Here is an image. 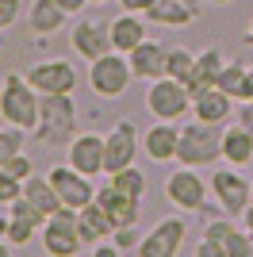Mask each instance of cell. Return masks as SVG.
Listing matches in <instances>:
<instances>
[{
    "mask_svg": "<svg viewBox=\"0 0 253 257\" xmlns=\"http://www.w3.org/2000/svg\"><path fill=\"white\" fill-rule=\"evenodd\" d=\"M20 192H23V181H20V177H12V173L0 165V207H8Z\"/></svg>",
    "mask_w": 253,
    "mask_h": 257,
    "instance_id": "f546056e",
    "label": "cell"
},
{
    "mask_svg": "<svg viewBox=\"0 0 253 257\" xmlns=\"http://www.w3.org/2000/svg\"><path fill=\"white\" fill-rule=\"evenodd\" d=\"M4 169H8L12 177H20V181H27V177L35 173V165H31V158H27V154H16L12 161H4Z\"/></svg>",
    "mask_w": 253,
    "mask_h": 257,
    "instance_id": "1f68e13d",
    "label": "cell"
},
{
    "mask_svg": "<svg viewBox=\"0 0 253 257\" xmlns=\"http://www.w3.org/2000/svg\"><path fill=\"white\" fill-rule=\"evenodd\" d=\"M184 4H192V8H200V0H184Z\"/></svg>",
    "mask_w": 253,
    "mask_h": 257,
    "instance_id": "60d3db41",
    "label": "cell"
},
{
    "mask_svg": "<svg viewBox=\"0 0 253 257\" xmlns=\"http://www.w3.org/2000/svg\"><path fill=\"white\" fill-rule=\"evenodd\" d=\"M146 23L138 20V12H123V16H115L111 20V43H115L119 54H131L138 43H146Z\"/></svg>",
    "mask_w": 253,
    "mask_h": 257,
    "instance_id": "7402d4cb",
    "label": "cell"
},
{
    "mask_svg": "<svg viewBox=\"0 0 253 257\" xmlns=\"http://www.w3.org/2000/svg\"><path fill=\"white\" fill-rule=\"evenodd\" d=\"M222 50L219 46H207V50H200L196 54V69H192V77H188V92L192 96H200L203 88H215L219 85V73H222Z\"/></svg>",
    "mask_w": 253,
    "mask_h": 257,
    "instance_id": "ffe728a7",
    "label": "cell"
},
{
    "mask_svg": "<svg viewBox=\"0 0 253 257\" xmlns=\"http://www.w3.org/2000/svg\"><path fill=\"white\" fill-rule=\"evenodd\" d=\"M12 253V242H8V238H0V257H8Z\"/></svg>",
    "mask_w": 253,
    "mask_h": 257,
    "instance_id": "74e56055",
    "label": "cell"
},
{
    "mask_svg": "<svg viewBox=\"0 0 253 257\" xmlns=\"http://www.w3.org/2000/svg\"><path fill=\"white\" fill-rule=\"evenodd\" d=\"M192 115L203 123H215V127H226V119H234V96L222 92L219 85L203 88L200 96H192Z\"/></svg>",
    "mask_w": 253,
    "mask_h": 257,
    "instance_id": "2e32d148",
    "label": "cell"
},
{
    "mask_svg": "<svg viewBox=\"0 0 253 257\" xmlns=\"http://www.w3.org/2000/svg\"><path fill=\"white\" fill-rule=\"evenodd\" d=\"M211 4H230V0H211Z\"/></svg>",
    "mask_w": 253,
    "mask_h": 257,
    "instance_id": "b9f144b4",
    "label": "cell"
},
{
    "mask_svg": "<svg viewBox=\"0 0 253 257\" xmlns=\"http://www.w3.org/2000/svg\"><path fill=\"white\" fill-rule=\"evenodd\" d=\"M196 16H200V8H192L184 0H154L146 8V20L158 27H188Z\"/></svg>",
    "mask_w": 253,
    "mask_h": 257,
    "instance_id": "44dd1931",
    "label": "cell"
},
{
    "mask_svg": "<svg viewBox=\"0 0 253 257\" xmlns=\"http://www.w3.org/2000/svg\"><path fill=\"white\" fill-rule=\"evenodd\" d=\"M219 158H222V127L203 123V119L180 127V146H177L180 165L200 169V165H211V161H219Z\"/></svg>",
    "mask_w": 253,
    "mask_h": 257,
    "instance_id": "3957f363",
    "label": "cell"
},
{
    "mask_svg": "<svg viewBox=\"0 0 253 257\" xmlns=\"http://www.w3.org/2000/svg\"><path fill=\"white\" fill-rule=\"evenodd\" d=\"M69 165L88 177L104 173V135H73L69 139Z\"/></svg>",
    "mask_w": 253,
    "mask_h": 257,
    "instance_id": "9a60e30c",
    "label": "cell"
},
{
    "mask_svg": "<svg viewBox=\"0 0 253 257\" xmlns=\"http://www.w3.org/2000/svg\"><path fill=\"white\" fill-rule=\"evenodd\" d=\"M184 238H188V226H184V219H161L150 234H142V242H138L135 253L142 257H177L180 249H184Z\"/></svg>",
    "mask_w": 253,
    "mask_h": 257,
    "instance_id": "30bf717a",
    "label": "cell"
},
{
    "mask_svg": "<svg viewBox=\"0 0 253 257\" xmlns=\"http://www.w3.org/2000/svg\"><path fill=\"white\" fill-rule=\"evenodd\" d=\"M92 4H104V0H92Z\"/></svg>",
    "mask_w": 253,
    "mask_h": 257,
    "instance_id": "7bdbcfd3",
    "label": "cell"
},
{
    "mask_svg": "<svg viewBox=\"0 0 253 257\" xmlns=\"http://www.w3.org/2000/svg\"><path fill=\"white\" fill-rule=\"evenodd\" d=\"M20 8H23L20 0H0V31H8L12 23L20 20Z\"/></svg>",
    "mask_w": 253,
    "mask_h": 257,
    "instance_id": "d6a6232c",
    "label": "cell"
},
{
    "mask_svg": "<svg viewBox=\"0 0 253 257\" xmlns=\"http://www.w3.org/2000/svg\"><path fill=\"white\" fill-rule=\"evenodd\" d=\"M165 196H169V204L180 207V211H203L207 207V181L192 165H180L177 173L165 177Z\"/></svg>",
    "mask_w": 253,
    "mask_h": 257,
    "instance_id": "52a82bcc",
    "label": "cell"
},
{
    "mask_svg": "<svg viewBox=\"0 0 253 257\" xmlns=\"http://www.w3.org/2000/svg\"><path fill=\"white\" fill-rule=\"evenodd\" d=\"M39 88L27 81V73H8L0 85V119L12 127L35 131L39 123Z\"/></svg>",
    "mask_w": 253,
    "mask_h": 257,
    "instance_id": "7a4b0ae2",
    "label": "cell"
},
{
    "mask_svg": "<svg viewBox=\"0 0 253 257\" xmlns=\"http://www.w3.org/2000/svg\"><path fill=\"white\" fill-rule=\"evenodd\" d=\"M27 81L42 92H73L77 88V69L69 62H39L27 69Z\"/></svg>",
    "mask_w": 253,
    "mask_h": 257,
    "instance_id": "4fadbf2b",
    "label": "cell"
},
{
    "mask_svg": "<svg viewBox=\"0 0 253 257\" xmlns=\"http://www.w3.org/2000/svg\"><path fill=\"white\" fill-rule=\"evenodd\" d=\"M4 230H8V211L0 215V238H4Z\"/></svg>",
    "mask_w": 253,
    "mask_h": 257,
    "instance_id": "ab89813d",
    "label": "cell"
},
{
    "mask_svg": "<svg viewBox=\"0 0 253 257\" xmlns=\"http://www.w3.org/2000/svg\"><path fill=\"white\" fill-rule=\"evenodd\" d=\"M222 158L230 161V165H238V169L253 161V131L245 123L222 127Z\"/></svg>",
    "mask_w": 253,
    "mask_h": 257,
    "instance_id": "603a6c76",
    "label": "cell"
},
{
    "mask_svg": "<svg viewBox=\"0 0 253 257\" xmlns=\"http://www.w3.org/2000/svg\"><path fill=\"white\" fill-rule=\"evenodd\" d=\"M165 54H169V46L146 39V43H138L126 58H131L135 77H142V81H158V77H165Z\"/></svg>",
    "mask_w": 253,
    "mask_h": 257,
    "instance_id": "d6986e66",
    "label": "cell"
},
{
    "mask_svg": "<svg viewBox=\"0 0 253 257\" xmlns=\"http://www.w3.org/2000/svg\"><path fill=\"white\" fill-rule=\"evenodd\" d=\"M242 219H245V234L253 238V204H249V207H245V211H242Z\"/></svg>",
    "mask_w": 253,
    "mask_h": 257,
    "instance_id": "8d00e7d4",
    "label": "cell"
},
{
    "mask_svg": "<svg viewBox=\"0 0 253 257\" xmlns=\"http://www.w3.org/2000/svg\"><path fill=\"white\" fill-rule=\"evenodd\" d=\"M242 39H245V46H253V23L245 27V35H242Z\"/></svg>",
    "mask_w": 253,
    "mask_h": 257,
    "instance_id": "f35d334b",
    "label": "cell"
},
{
    "mask_svg": "<svg viewBox=\"0 0 253 257\" xmlns=\"http://www.w3.org/2000/svg\"><path fill=\"white\" fill-rule=\"evenodd\" d=\"M188 104H192V92H188L184 81H177V77H158V81H150L146 107L158 119H180L188 111Z\"/></svg>",
    "mask_w": 253,
    "mask_h": 257,
    "instance_id": "8992f818",
    "label": "cell"
},
{
    "mask_svg": "<svg viewBox=\"0 0 253 257\" xmlns=\"http://www.w3.org/2000/svg\"><path fill=\"white\" fill-rule=\"evenodd\" d=\"M249 204H253V196H249Z\"/></svg>",
    "mask_w": 253,
    "mask_h": 257,
    "instance_id": "ee69618b",
    "label": "cell"
},
{
    "mask_svg": "<svg viewBox=\"0 0 253 257\" xmlns=\"http://www.w3.org/2000/svg\"><path fill=\"white\" fill-rule=\"evenodd\" d=\"M65 16H69V12H65L58 0H35L31 12H27V23H31L35 35H58L65 27Z\"/></svg>",
    "mask_w": 253,
    "mask_h": 257,
    "instance_id": "cb8c5ba5",
    "label": "cell"
},
{
    "mask_svg": "<svg viewBox=\"0 0 253 257\" xmlns=\"http://www.w3.org/2000/svg\"><path fill=\"white\" fill-rule=\"evenodd\" d=\"M69 43H73V50L81 54V58H88V62H96V58H104V54L115 50V43H111V23H100V20H81L69 31Z\"/></svg>",
    "mask_w": 253,
    "mask_h": 257,
    "instance_id": "7c38bea8",
    "label": "cell"
},
{
    "mask_svg": "<svg viewBox=\"0 0 253 257\" xmlns=\"http://www.w3.org/2000/svg\"><path fill=\"white\" fill-rule=\"evenodd\" d=\"M238 100H253V69H245V81H242V92Z\"/></svg>",
    "mask_w": 253,
    "mask_h": 257,
    "instance_id": "d590c367",
    "label": "cell"
},
{
    "mask_svg": "<svg viewBox=\"0 0 253 257\" xmlns=\"http://www.w3.org/2000/svg\"><path fill=\"white\" fill-rule=\"evenodd\" d=\"M58 4H62V8L69 12V16H77V12H84L88 4H92V0H58Z\"/></svg>",
    "mask_w": 253,
    "mask_h": 257,
    "instance_id": "e575fe53",
    "label": "cell"
},
{
    "mask_svg": "<svg viewBox=\"0 0 253 257\" xmlns=\"http://www.w3.org/2000/svg\"><path fill=\"white\" fill-rule=\"evenodd\" d=\"M16 154H23V127H12L8 123V127L0 131V165L12 161Z\"/></svg>",
    "mask_w": 253,
    "mask_h": 257,
    "instance_id": "83f0119b",
    "label": "cell"
},
{
    "mask_svg": "<svg viewBox=\"0 0 253 257\" xmlns=\"http://www.w3.org/2000/svg\"><path fill=\"white\" fill-rule=\"evenodd\" d=\"M242 81H245V65H238V62H226V65H222V73H219V88H222V92H230V96L238 100Z\"/></svg>",
    "mask_w": 253,
    "mask_h": 257,
    "instance_id": "f1b7e54d",
    "label": "cell"
},
{
    "mask_svg": "<svg viewBox=\"0 0 253 257\" xmlns=\"http://www.w3.org/2000/svg\"><path fill=\"white\" fill-rule=\"evenodd\" d=\"M115 246H119V253H135L138 249V242H142V234H138V223L135 226H115Z\"/></svg>",
    "mask_w": 253,
    "mask_h": 257,
    "instance_id": "4dcf8cb0",
    "label": "cell"
},
{
    "mask_svg": "<svg viewBox=\"0 0 253 257\" xmlns=\"http://www.w3.org/2000/svg\"><path fill=\"white\" fill-rule=\"evenodd\" d=\"M46 177L54 181V188H58V196H62V204L73 207V211H81L84 204H92V200H96L92 177L81 173V169H73V165H54Z\"/></svg>",
    "mask_w": 253,
    "mask_h": 257,
    "instance_id": "8fae6325",
    "label": "cell"
},
{
    "mask_svg": "<svg viewBox=\"0 0 253 257\" xmlns=\"http://www.w3.org/2000/svg\"><path fill=\"white\" fill-rule=\"evenodd\" d=\"M192 69H196V54L184 50V46H169V54H165V77H177V81L188 85Z\"/></svg>",
    "mask_w": 253,
    "mask_h": 257,
    "instance_id": "484cf974",
    "label": "cell"
},
{
    "mask_svg": "<svg viewBox=\"0 0 253 257\" xmlns=\"http://www.w3.org/2000/svg\"><path fill=\"white\" fill-rule=\"evenodd\" d=\"M77 226H81V242L84 246H96V242H104V238L115 234V219L104 211L100 200H92V204H84L81 211H77Z\"/></svg>",
    "mask_w": 253,
    "mask_h": 257,
    "instance_id": "ac0fdd59",
    "label": "cell"
},
{
    "mask_svg": "<svg viewBox=\"0 0 253 257\" xmlns=\"http://www.w3.org/2000/svg\"><path fill=\"white\" fill-rule=\"evenodd\" d=\"M77 131V104L73 92H42L39 100V123H35V139L46 146H62L65 139H73Z\"/></svg>",
    "mask_w": 253,
    "mask_h": 257,
    "instance_id": "6da1fadb",
    "label": "cell"
},
{
    "mask_svg": "<svg viewBox=\"0 0 253 257\" xmlns=\"http://www.w3.org/2000/svg\"><path fill=\"white\" fill-rule=\"evenodd\" d=\"M211 192H215V200H219V207L230 219H238V215L249 207V196H253V184L245 181L242 173H238V165L234 169H215V177H211Z\"/></svg>",
    "mask_w": 253,
    "mask_h": 257,
    "instance_id": "ba28073f",
    "label": "cell"
},
{
    "mask_svg": "<svg viewBox=\"0 0 253 257\" xmlns=\"http://www.w3.org/2000/svg\"><path fill=\"white\" fill-rule=\"evenodd\" d=\"M23 196H27V200H31V204L39 207L42 215H46V219H50L54 211H62V207H65L50 177H35V173H31V177L23 181Z\"/></svg>",
    "mask_w": 253,
    "mask_h": 257,
    "instance_id": "d4e9b609",
    "label": "cell"
},
{
    "mask_svg": "<svg viewBox=\"0 0 253 257\" xmlns=\"http://www.w3.org/2000/svg\"><path fill=\"white\" fill-rule=\"evenodd\" d=\"M39 242L42 249L50 257H77L84 249L81 242V226H77V211L73 207H62V211H54L39 230Z\"/></svg>",
    "mask_w": 253,
    "mask_h": 257,
    "instance_id": "277c9868",
    "label": "cell"
},
{
    "mask_svg": "<svg viewBox=\"0 0 253 257\" xmlns=\"http://www.w3.org/2000/svg\"><path fill=\"white\" fill-rule=\"evenodd\" d=\"M177 146H180V127L173 119H161V123H154V127L142 135V150H146L150 161H158V165L177 158Z\"/></svg>",
    "mask_w": 253,
    "mask_h": 257,
    "instance_id": "e0dca14e",
    "label": "cell"
},
{
    "mask_svg": "<svg viewBox=\"0 0 253 257\" xmlns=\"http://www.w3.org/2000/svg\"><path fill=\"white\" fill-rule=\"evenodd\" d=\"M107 181L115 184V188H123L126 196H138V200L146 192V177H142V169H135V165H126V169H119V173H107Z\"/></svg>",
    "mask_w": 253,
    "mask_h": 257,
    "instance_id": "4316f807",
    "label": "cell"
},
{
    "mask_svg": "<svg viewBox=\"0 0 253 257\" xmlns=\"http://www.w3.org/2000/svg\"><path fill=\"white\" fill-rule=\"evenodd\" d=\"M96 200H100L104 211L115 219V226H135L138 215H142V200H138V196H126L123 188H115L111 181H104L96 188Z\"/></svg>",
    "mask_w": 253,
    "mask_h": 257,
    "instance_id": "5bb4252c",
    "label": "cell"
},
{
    "mask_svg": "<svg viewBox=\"0 0 253 257\" xmlns=\"http://www.w3.org/2000/svg\"><path fill=\"white\" fill-rule=\"evenodd\" d=\"M131 81H135L131 58H123L119 50L104 54V58H96L92 69H88V85H92L96 96H104V100H119L126 88H131Z\"/></svg>",
    "mask_w": 253,
    "mask_h": 257,
    "instance_id": "5b68a950",
    "label": "cell"
},
{
    "mask_svg": "<svg viewBox=\"0 0 253 257\" xmlns=\"http://www.w3.org/2000/svg\"><path fill=\"white\" fill-rule=\"evenodd\" d=\"M138 158V127L131 119H119L111 135H104V173H119Z\"/></svg>",
    "mask_w": 253,
    "mask_h": 257,
    "instance_id": "9c48e42d",
    "label": "cell"
},
{
    "mask_svg": "<svg viewBox=\"0 0 253 257\" xmlns=\"http://www.w3.org/2000/svg\"><path fill=\"white\" fill-rule=\"evenodd\" d=\"M123 4V12H138V16H146V8L154 4V0H119Z\"/></svg>",
    "mask_w": 253,
    "mask_h": 257,
    "instance_id": "836d02e7",
    "label": "cell"
}]
</instances>
